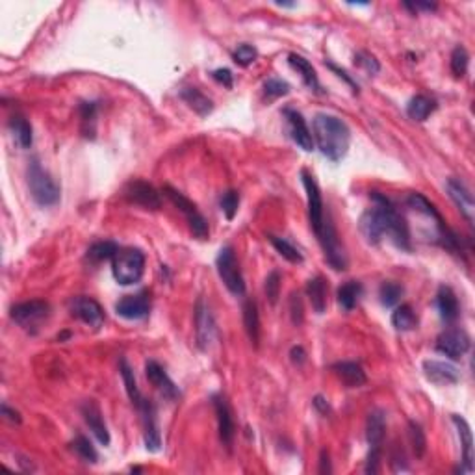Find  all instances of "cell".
Masks as SVG:
<instances>
[{"mask_svg":"<svg viewBox=\"0 0 475 475\" xmlns=\"http://www.w3.org/2000/svg\"><path fill=\"white\" fill-rule=\"evenodd\" d=\"M316 145L321 155L331 162H340L349 151L351 143V130L340 117L318 114L314 117V136Z\"/></svg>","mask_w":475,"mask_h":475,"instance_id":"1","label":"cell"},{"mask_svg":"<svg viewBox=\"0 0 475 475\" xmlns=\"http://www.w3.org/2000/svg\"><path fill=\"white\" fill-rule=\"evenodd\" d=\"M373 206L377 208V212L381 216L383 227H385V236L392 240L394 244L398 245L399 249L411 251V232H409V225L401 214L396 210V206L392 205V201L381 195L377 192H372Z\"/></svg>","mask_w":475,"mask_h":475,"instance_id":"2","label":"cell"},{"mask_svg":"<svg viewBox=\"0 0 475 475\" xmlns=\"http://www.w3.org/2000/svg\"><path fill=\"white\" fill-rule=\"evenodd\" d=\"M112 273L121 286H130L142 281L145 273V255L138 247H125L112 258Z\"/></svg>","mask_w":475,"mask_h":475,"instance_id":"3","label":"cell"},{"mask_svg":"<svg viewBox=\"0 0 475 475\" xmlns=\"http://www.w3.org/2000/svg\"><path fill=\"white\" fill-rule=\"evenodd\" d=\"M28 188H30V195L39 206H54L60 201V186L56 180L52 179L51 173L43 169V166L38 160H32L28 166Z\"/></svg>","mask_w":475,"mask_h":475,"instance_id":"4","label":"cell"},{"mask_svg":"<svg viewBox=\"0 0 475 475\" xmlns=\"http://www.w3.org/2000/svg\"><path fill=\"white\" fill-rule=\"evenodd\" d=\"M162 193H166V197L171 203H173L180 212L186 216V221L190 229H192L193 236L199 238V240H206L208 234H210V229H208V223H206L205 216L197 210L195 203L188 199L186 195L179 190H175L173 186H164L162 188Z\"/></svg>","mask_w":475,"mask_h":475,"instance_id":"5","label":"cell"},{"mask_svg":"<svg viewBox=\"0 0 475 475\" xmlns=\"http://www.w3.org/2000/svg\"><path fill=\"white\" fill-rule=\"evenodd\" d=\"M216 266H218L219 279L223 281V284L229 288V292L238 297L244 296V277H242L240 264H238L236 255H234V249H232L231 245H227V247H223V249L219 251L218 258H216Z\"/></svg>","mask_w":475,"mask_h":475,"instance_id":"6","label":"cell"},{"mask_svg":"<svg viewBox=\"0 0 475 475\" xmlns=\"http://www.w3.org/2000/svg\"><path fill=\"white\" fill-rule=\"evenodd\" d=\"M49 312H51L49 303L41 301V299H34V301L15 305L10 316L19 327L26 329V331H34V329L39 327L41 321H45L49 318Z\"/></svg>","mask_w":475,"mask_h":475,"instance_id":"7","label":"cell"},{"mask_svg":"<svg viewBox=\"0 0 475 475\" xmlns=\"http://www.w3.org/2000/svg\"><path fill=\"white\" fill-rule=\"evenodd\" d=\"M318 240H320L323 253H325V258L331 264V268H334L336 271L347 270L346 251L342 247L340 238L336 234V229H334L331 221H323V227H321V232L318 234Z\"/></svg>","mask_w":475,"mask_h":475,"instance_id":"8","label":"cell"},{"mask_svg":"<svg viewBox=\"0 0 475 475\" xmlns=\"http://www.w3.org/2000/svg\"><path fill=\"white\" fill-rule=\"evenodd\" d=\"M301 180L303 186H305V192H307V201H309V218L310 225L314 229L316 236L321 232V227H323V221H325V208H323V199H321V192L318 188V182L314 180V177L303 169L301 171Z\"/></svg>","mask_w":475,"mask_h":475,"instance_id":"9","label":"cell"},{"mask_svg":"<svg viewBox=\"0 0 475 475\" xmlns=\"http://www.w3.org/2000/svg\"><path fill=\"white\" fill-rule=\"evenodd\" d=\"M470 349V336L464 333L463 329H450L438 336L437 351L446 355L453 360H459L461 357L468 353Z\"/></svg>","mask_w":475,"mask_h":475,"instance_id":"10","label":"cell"},{"mask_svg":"<svg viewBox=\"0 0 475 475\" xmlns=\"http://www.w3.org/2000/svg\"><path fill=\"white\" fill-rule=\"evenodd\" d=\"M125 197L134 203V205H140L147 210H158L162 206L160 193L156 192L153 184H149L145 180H132L125 186Z\"/></svg>","mask_w":475,"mask_h":475,"instance_id":"11","label":"cell"},{"mask_svg":"<svg viewBox=\"0 0 475 475\" xmlns=\"http://www.w3.org/2000/svg\"><path fill=\"white\" fill-rule=\"evenodd\" d=\"M71 314L75 316V318H78L80 321H84L86 325H90V327H103L104 310L103 307H101L95 299H91V297H75L71 301Z\"/></svg>","mask_w":475,"mask_h":475,"instance_id":"12","label":"cell"},{"mask_svg":"<svg viewBox=\"0 0 475 475\" xmlns=\"http://www.w3.org/2000/svg\"><path fill=\"white\" fill-rule=\"evenodd\" d=\"M140 414H142V422H143V440H145V446H147L149 451H160L162 446V438H160V431H158V424H156V411L155 405L143 399L142 403L136 407Z\"/></svg>","mask_w":475,"mask_h":475,"instance_id":"13","label":"cell"},{"mask_svg":"<svg viewBox=\"0 0 475 475\" xmlns=\"http://www.w3.org/2000/svg\"><path fill=\"white\" fill-rule=\"evenodd\" d=\"M284 117L288 121V132L292 136V140L303 149L310 153L314 149V138H312V132H310L309 125L305 121V117L297 112V110L286 108L284 110Z\"/></svg>","mask_w":475,"mask_h":475,"instance_id":"14","label":"cell"},{"mask_svg":"<svg viewBox=\"0 0 475 475\" xmlns=\"http://www.w3.org/2000/svg\"><path fill=\"white\" fill-rule=\"evenodd\" d=\"M145 375L151 385L155 386L156 390L164 396L169 401H177L180 398V390L179 386L175 385L173 381L169 379V375L166 373V370L155 362V360H149L145 364Z\"/></svg>","mask_w":475,"mask_h":475,"instance_id":"15","label":"cell"},{"mask_svg":"<svg viewBox=\"0 0 475 475\" xmlns=\"http://www.w3.org/2000/svg\"><path fill=\"white\" fill-rule=\"evenodd\" d=\"M214 409H216V416H218V429L219 438L223 446L231 450L232 442H234V435H236V425H234V418H232L231 407L227 403L223 396H214Z\"/></svg>","mask_w":475,"mask_h":475,"instance_id":"16","label":"cell"},{"mask_svg":"<svg viewBox=\"0 0 475 475\" xmlns=\"http://www.w3.org/2000/svg\"><path fill=\"white\" fill-rule=\"evenodd\" d=\"M195 325H197V344L203 351H206L216 336V321L203 299H199L195 307Z\"/></svg>","mask_w":475,"mask_h":475,"instance_id":"17","label":"cell"},{"mask_svg":"<svg viewBox=\"0 0 475 475\" xmlns=\"http://www.w3.org/2000/svg\"><path fill=\"white\" fill-rule=\"evenodd\" d=\"M446 188H448V193H450L451 201L455 203L457 208L461 210V214H463L464 218H466V221L472 225V223H474L475 203L474 195H472V192L468 190V186L464 184L463 180L450 179L448 180V184H446Z\"/></svg>","mask_w":475,"mask_h":475,"instance_id":"18","label":"cell"},{"mask_svg":"<svg viewBox=\"0 0 475 475\" xmlns=\"http://www.w3.org/2000/svg\"><path fill=\"white\" fill-rule=\"evenodd\" d=\"M425 377L438 386H451L461 381V373L453 364L442 362V360H425L424 362Z\"/></svg>","mask_w":475,"mask_h":475,"instance_id":"19","label":"cell"},{"mask_svg":"<svg viewBox=\"0 0 475 475\" xmlns=\"http://www.w3.org/2000/svg\"><path fill=\"white\" fill-rule=\"evenodd\" d=\"M117 316H121L125 320H143L147 318L151 312V301L145 292L136 294V296L123 297L121 301L116 305Z\"/></svg>","mask_w":475,"mask_h":475,"instance_id":"20","label":"cell"},{"mask_svg":"<svg viewBox=\"0 0 475 475\" xmlns=\"http://www.w3.org/2000/svg\"><path fill=\"white\" fill-rule=\"evenodd\" d=\"M80 411H82L84 420H86V424L90 425L91 433L95 435L97 440L103 444V446H108L110 433H108L106 424H104L103 412H101V409H99V405L90 399V401H86V403L80 407Z\"/></svg>","mask_w":475,"mask_h":475,"instance_id":"21","label":"cell"},{"mask_svg":"<svg viewBox=\"0 0 475 475\" xmlns=\"http://www.w3.org/2000/svg\"><path fill=\"white\" fill-rule=\"evenodd\" d=\"M360 231H362V234L366 238L368 244L372 245H377L385 238V227H383V221H381V216L375 206L362 214V218H360Z\"/></svg>","mask_w":475,"mask_h":475,"instance_id":"22","label":"cell"},{"mask_svg":"<svg viewBox=\"0 0 475 475\" xmlns=\"http://www.w3.org/2000/svg\"><path fill=\"white\" fill-rule=\"evenodd\" d=\"M333 372L336 373V377L349 388H359V386L366 385V372L362 370L360 364L357 362H338L334 364Z\"/></svg>","mask_w":475,"mask_h":475,"instance_id":"23","label":"cell"},{"mask_svg":"<svg viewBox=\"0 0 475 475\" xmlns=\"http://www.w3.org/2000/svg\"><path fill=\"white\" fill-rule=\"evenodd\" d=\"M453 424L457 425L459 431V438H461V446H463V461L468 472L474 470V437H472V429H470L468 422L464 418L453 414Z\"/></svg>","mask_w":475,"mask_h":475,"instance_id":"24","label":"cell"},{"mask_svg":"<svg viewBox=\"0 0 475 475\" xmlns=\"http://www.w3.org/2000/svg\"><path fill=\"white\" fill-rule=\"evenodd\" d=\"M385 431H386V418L383 411H373L370 412L366 424V438L370 448H375V450H381L383 446V440H385Z\"/></svg>","mask_w":475,"mask_h":475,"instance_id":"25","label":"cell"},{"mask_svg":"<svg viewBox=\"0 0 475 475\" xmlns=\"http://www.w3.org/2000/svg\"><path fill=\"white\" fill-rule=\"evenodd\" d=\"M288 64L296 69L299 75H301L303 82L307 84L310 88V91H316V93H321V86H320V78L316 75V69L312 67L309 60L303 58L299 54H290L288 56Z\"/></svg>","mask_w":475,"mask_h":475,"instance_id":"26","label":"cell"},{"mask_svg":"<svg viewBox=\"0 0 475 475\" xmlns=\"http://www.w3.org/2000/svg\"><path fill=\"white\" fill-rule=\"evenodd\" d=\"M437 307L438 312H440V318L444 321H455L459 318V301H457V296L453 294V290L448 288V286H442L438 290L437 294Z\"/></svg>","mask_w":475,"mask_h":475,"instance_id":"27","label":"cell"},{"mask_svg":"<svg viewBox=\"0 0 475 475\" xmlns=\"http://www.w3.org/2000/svg\"><path fill=\"white\" fill-rule=\"evenodd\" d=\"M180 99H182L193 112H197L201 117L208 116L214 110L212 101L206 95H203L197 88H184V90L180 91Z\"/></svg>","mask_w":475,"mask_h":475,"instance_id":"28","label":"cell"},{"mask_svg":"<svg viewBox=\"0 0 475 475\" xmlns=\"http://www.w3.org/2000/svg\"><path fill=\"white\" fill-rule=\"evenodd\" d=\"M307 294H309L310 303H312V309L318 314H323L327 309V283H325V279L323 277L310 279L309 284H307Z\"/></svg>","mask_w":475,"mask_h":475,"instance_id":"29","label":"cell"},{"mask_svg":"<svg viewBox=\"0 0 475 475\" xmlns=\"http://www.w3.org/2000/svg\"><path fill=\"white\" fill-rule=\"evenodd\" d=\"M435 110H437V103L427 95L412 97L409 104H407V114L414 121H425Z\"/></svg>","mask_w":475,"mask_h":475,"instance_id":"30","label":"cell"},{"mask_svg":"<svg viewBox=\"0 0 475 475\" xmlns=\"http://www.w3.org/2000/svg\"><path fill=\"white\" fill-rule=\"evenodd\" d=\"M10 130H12L13 138H15V142H17V145L21 149H30V145L34 142L32 125L26 121L25 117L13 116L10 119Z\"/></svg>","mask_w":475,"mask_h":475,"instance_id":"31","label":"cell"},{"mask_svg":"<svg viewBox=\"0 0 475 475\" xmlns=\"http://www.w3.org/2000/svg\"><path fill=\"white\" fill-rule=\"evenodd\" d=\"M244 325L247 334H249V340L255 346H258V340H260V316H258V307L255 301H247L244 305Z\"/></svg>","mask_w":475,"mask_h":475,"instance_id":"32","label":"cell"},{"mask_svg":"<svg viewBox=\"0 0 475 475\" xmlns=\"http://www.w3.org/2000/svg\"><path fill=\"white\" fill-rule=\"evenodd\" d=\"M360 296H362V284L357 283V281H349L338 290V305L346 312H349L357 307Z\"/></svg>","mask_w":475,"mask_h":475,"instance_id":"33","label":"cell"},{"mask_svg":"<svg viewBox=\"0 0 475 475\" xmlns=\"http://www.w3.org/2000/svg\"><path fill=\"white\" fill-rule=\"evenodd\" d=\"M407 205L411 206V208H414L416 212L425 214L427 218L435 219V221H437V225L440 227V229H444V221L442 218H440L438 210L435 208V205L427 199V197L422 195V193H411V195H409V199H407Z\"/></svg>","mask_w":475,"mask_h":475,"instance_id":"34","label":"cell"},{"mask_svg":"<svg viewBox=\"0 0 475 475\" xmlns=\"http://www.w3.org/2000/svg\"><path fill=\"white\" fill-rule=\"evenodd\" d=\"M392 325L396 331H401V333H407V331H412V329L416 327L418 318L411 305H401V307L394 310Z\"/></svg>","mask_w":475,"mask_h":475,"instance_id":"35","label":"cell"},{"mask_svg":"<svg viewBox=\"0 0 475 475\" xmlns=\"http://www.w3.org/2000/svg\"><path fill=\"white\" fill-rule=\"evenodd\" d=\"M119 370H121L123 383H125V388H127V394H129L130 401L134 403V407H138V405L142 403V401L145 398H143L142 392H140V388H138V383H136L134 372H132V368L129 366V362H127V360H121V364H119Z\"/></svg>","mask_w":475,"mask_h":475,"instance_id":"36","label":"cell"},{"mask_svg":"<svg viewBox=\"0 0 475 475\" xmlns=\"http://www.w3.org/2000/svg\"><path fill=\"white\" fill-rule=\"evenodd\" d=\"M119 251V245L116 242H97L88 249V260L91 262H103L114 258Z\"/></svg>","mask_w":475,"mask_h":475,"instance_id":"37","label":"cell"},{"mask_svg":"<svg viewBox=\"0 0 475 475\" xmlns=\"http://www.w3.org/2000/svg\"><path fill=\"white\" fill-rule=\"evenodd\" d=\"M270 242L273 244V247L277 249V253L281 255L283 258H286L288 262L292 264H301L303 262V255L299 253V249H296L294 245L290 244L288 240L279 236H270Z\"/></svg>","mask_w":475,"mask_h":475,"instance_id":"38","label":"cell"},{"mask_svg":"<svg viewBox=\"0 0 475 475\" xmlns=\"http://www.w3.org/2000/svg\"><path fill=\"white\" fill-rule=\"evenodd\" d=\"M409 440H411L412 451L416 459H422L427 451V440H425V433L422 429V425L416 424V422H411L409 424Z\"/></svg>","mask_w":475,"mask_h":475,"instance_id":"39","label":"cell"},{"mask_svg":"<svg viewBox=\"0 0 475 475\" xmlns=\"http://www.w3.org/2000/svg\"><path fill=\"white\" fill-rule=\"evenodd\" d=\"M401 296H403V286H401V284L394 283V281H388V283L381 284L379 297H381V303L385 305L386 309H390V307H394V305H398L399 297Z\"/></svg>","mask_w":475,"mask_h":475,"instance_id":"40","label":"cell"},{"mask_svg":"<svg viewBox=\"0 0 475 475\" xmlns=\"http://www.w3.org/2000/svg\"><path fill=\"white\" fill-rule=\"evenodd\" d=\"M470 56L464 47H455L451 52V73L455 78H463L468 71Z\"/></svg>","mask_w":475,"mask_h":475,"instance_id":"41","label":"cell"},{"mask_svg":"<svg viewBox=\"0 0 475 475\" xmlns=\"http://www.w3.org/2000/svg\"><path fill=\"white\" fill-rule=\"evenodd\" d=\"M73 450L77 451L78 455L82 457L86 463H97V459H99L95 448H93V444H91L86 437H82V435L75 438V442H73Z\"/></svg>","mask_w":475,"mask_h":475,"instance_id":"42","label":"cell"},{"mask_svg":"<svg viewBox=\"0 0 475 475\" xmlns=\"http://www.w3.org/2000/svg\"><path fill=\"white\" fill-rule=\"evenodd\" d=\"M219 205H221V210L225 214V218L229 219V221H232L234 216L238 214V206H240V193L234 192V190H229L227 193H223Z\"/></svg>","mask_w":475,"mask_h":475,"instance_id":"43","label":"cell"},{"mask_svg":"<svg viewBox=\"0 0 475 475\" xmlns=\"http://www.w3.org/2000/svg\"><path fill=\"white\" fill-rule=\"evenodd\" d=\"M97 116V103H82L80 104V117H82V132L86 136H90L93 123H95ZM95 130V129H93ZM93 134V132H91Z\"/></svg>","mask_w":475,"mask_h":475,"instance_id":"44","label":"cell"},{"mask_svg":"<svg viewBox=\"0 0 475 475\" xmlns=\"http://www.w3.org/2000/svg\"><path fill=\"white\" fill-rule=\"evenodd\" d=\"M264 91H266V95L271 97V99L284 97L290 93V84L281 80V78H270V80L264 82Z\"/></svg>","mask_w":475,"mask_h":475,"instance_id":"45","label":"cell"},{"mask_svg":"<svg viewBox=\"0 0 475 475\" xmlns=\"http://www.w3.org/2000/svg\"><path fill=\"white\" fill-rule=\"evenodd\" d=\"M258 52L257 49L253 45H240L234 51V62H236L238 65H242V67H247V65H251L255 60H257Z\"/></svg>","mask_w":475,"mask_h":475,"instance_id":"46","label":"cell"},{"mask_svg":"<svg viewBox=\"0 0 475 475\" xmlns=\"http://www.w3.org/2000/svg\"><path fill=\"white\" fill-rule=\"evenodd\" d=\"M279 292H281V275H279V271H271L266 279V296H268L271 305H275L277 299H279Z\"/></svg>","mask_w":475,"mask_h":475,"instance_id":"47","label":"cell"},{"mask_svg":"<svg viewBox=\"0 0 475 475\" xmlns=\"http://www.w3.org/2000/svg\"><path fill=\"white\" fill-rule=\"evenodd\" d=\"M355 60H357V64H359L362 69H366V73H370V75H377V73L381 71L379 62H377V58L372 56L370 52H359V54L355 56Z\"/></svg>","mask_w":475,"mask_h":475,"instance_id":"48","label":"cell"},{"mask_svg":"<svg viewBox=\"0 0 475 475\" xmlns=\"http://www.w3.org/2000/svg\"><path fill=\"white\" fill-rule=\"evenodd\" d=\"M381 470V450H375V448H370V455H368L366 468L364 472L366 474H379Z\"/></svg>","mask_w":475,"mask_h":475,"instance_id":"49","label":"cell"},{"mask_svg":"<svg viewBox=\"0 0 475 475\" xmlns=\"http://www.w3.org/2000/svg\"><path fill=\"white\" fill-rule=\"evenodd\" d=\"M290 314H292V321H294V325H301L303 323V305H301V299H299V296H297V294H294V296H292V299H290Z\"/></svg>","mask_w":475,"mask_h":475,"instance_id":"50","label":"cell"},{"mask_svg":"<svg viewBox=\"0 0 475 475\" xmlns=\"http://www.w3.org/2000/svg\"><path fill=\"white\" fill-rule=\"evenodd\" d=\"M212 77L216 82L223 84L225 88H232V73L229 69H216L212 73Z\"/></svg>","mask_w":475,"mask_h":475,"instance_id":"51","label":"cell"},{"mask_svg":"<svg viewBox=\"0 0 475 475\" xmlns=\"http://www.w3.org/2000/svg\"><path fill=\"white\" fill-rule=\"evenodd\" d=\"M327 65H329V69H333V71L336 73V75H338V77H340V78H344V80H346V82L349 84V86H351V88H353V91H355V93H359V84H355V80H353V78L349 77V75H347V73L344 71V69H340V67H336V65H334V64H327Z\"/></svg>","mask_w":475,"mask_h":475,"instance_id":"52","label":"cell"},{"mask_svg":"<svg viewBox=\"0 0 475 475\" xmlns=\"http://www.w3.org/2000/svg\"><path fill=\"white\" fill-rule=\"evenodd\" d=\"M321 475H329L331 472H333V468H331V457H329V451L323 450L320 455V470H318Z\"/></svg>","mask_w":475,"mask_h":475,"instance_id":"53","label":"cell"},{"mask_svg":"<svg viewBox=\"0 0 475 475\" xmlns=\"http://www.w3.org/2000/svg\"><path fill=\"white\" fill-rule=\"evenodd\" d=\"M405 8H409V10H412V12H416V10H425V12H435L437 10V4H433V2H405Z\"/></svg>","mask_w":475,"mask_h":475,"instance_id":"54","label":"cell"},{"mask_svg":"<svg viewBox=\"0 0 475 475\" xmlns=\"http://www.w3.org/2000/svg\"><path fill=\"white\" fill-rule=\"evenodd\" d=\"M2 416H6L10 422H13V424H21V416L17 411H12L10 407H8L6 403L2 405Z\"/></svg>","mask_w":475,"mask_h":475,"instance_id":"55","label":"cell"},{"mask_svg":"<svg viewBox=\"0 0 475 475\" xmlns=\"http://www.w3.org/2000/svg\"><path fill=\"white\" fill-rule=\"evenodd\" d=\"M290 357H292V360H294L296 364H303V362H305V351H303V347H294Z\"/></svg>","mask_w":475,"mask_h":475,"instance_id":"56","label":"cell"},{"mask_svg":"<svg viewBox=\"0 0 475 475\" xmlns=\"http://www.w3.org/2000/svg\"><path fill=\"white\" fill-rule=\"evenodd\" d=\"M314 407H316V409H318V411L321 412V414H327V412H329V403H327V401H325V399L321 398V396H316Z\"/></svg>","mask_w":475,"mask_h":475,"instance_id":"57","label":"cell"}]
</instances>
